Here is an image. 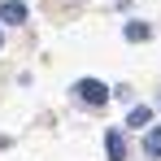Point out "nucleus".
<instances>
[{
    "instance_id": "1",
    "label": "nucleus",
    "mask_w": 161,
    "mask_h": 161,
    "mask_svg": "<svg viewBox=\"0 0 161 161\" xmlns=\"http://www.w3.org/2000/svg\"><path fill=\"white\" fill-rule=\"evenodd\" d=\"M74 92H79V100H87V105H105V100H109V87L100 79H79Z\"/></svg>"
},
{
    "instance_id": "2",
    "label": "nucleus",
    "mask_w": 161,
    "mask_h": 161,
    "mask_svg": "<svg viewBox=\"0 0 161 161\" xmlns=\"http://www.w3.org/2000/svg\"><path fill=\"white\" fill-rule=\"evenodd\" d=\"M0 22H26V4L22 0H4L0 4Z\"/></svg>"
},
{
    "instance_id": "3",
    "label": "nucleus",
    "mask_w": 161,
    "mask_h": 161,
    "mask_svg": "<svg viewBox=\"0 0 161 161\" xmlns=\"http://www.w3.org/2000/svg\"><path fill=\"white\" fill-rule=\"evenodd\" d=\"M105 148H109V161H126V144H122V135H118V131L105 135Z\"/></svg>"
},
{
    "instance_id": "4",
    "label": "nucleus",
    "mask_w": 161,
    "mask_h": 161,
    "mask_svg": "<svg viewBox=\"0 0 161 161\" xmlns=\"http://www.w3.org/2000/svg\"><path fill=\"white\" fill-rule=\"evenodd\" d=\"M148 118H153V109H148V105H135L131 118H126V126H148Z\"/></svg>"
},
{
    "instance_id": "5",
    "label": "nucleus",
    "mask_w": 161,
    "mask_h": 161,
    "mask_svg": "<svg viewBox=\"0 0 161 161\" xmlns=\"http://www.w3.org/2000/svg\"><path fill=\"white\" fill-rule=\"evenodd\" d=\"M144 148H148V157H161V126H157V131H148Z\"/></svg>"
},
{
    "instance_id": "6",
    "label": "nucleus",
    "mask_w": 161,
    "mask_h": 161,
    "mask_svg": "<svg viewBox=\"0 0 161 161\" xmlns=\"http://www.w3.org/2000/svg\"><path fill=\"white\" fill-rule=\"evenodd\" d=\"M153 31L144 26V22H126V39H148Z\"/></svg>"
}]
</instances>
